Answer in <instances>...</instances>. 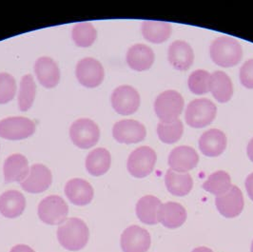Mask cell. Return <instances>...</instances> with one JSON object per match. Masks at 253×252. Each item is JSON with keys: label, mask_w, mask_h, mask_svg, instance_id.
<instances>
[{"label": "cell", "mask_w": 253, "mask_h": 252, "mask_svg": "<svg viewBox=\"0 0 253 252\" xmlns=\"http://www.w3.org/2000/svg\"><path fill=\"white\" fill-rule=\"evenodd\" d=\"M89 227L79 218H70L57 229V240L60 245L70 252L84 249L89 241Z\"/></svg>", "instance_id": "1"}, {"label": "cell", "mask_w": 253, "mask_h": 252, "mask_svg": "<svg viewBox=\"0 0 253 252\" xmlns=\"http://www.w3.org/2000/svg\"><path fill=\"white\" fill-rule=\"evenodd\" d=\"M212 61L223 68L234 67L240 63L243 57V49L240 43L229 37L216 38L210 47Z\"/></svg>", "instance_id": "2"}, {"label": "cell", "mask_w": 253, "mask_h": 252, "mask_svg": "<svg viewBox=\"0 0 253 252\" xmlns=\"http://www.w3.org/2000/svg\"><path fill=\"white\" fill-rule=\"evenodd\" d=\"M183 110V96L173 89L160 93L154 102V111L161 123H172L176 121Z\"/></svg>", "instance_id": "3"}, {"label": "cell", "mask_w": 253, "mask_h": 252, "mask_svg": "<svg viewBox=\"0 0 253 252\" xmlns=\"http://www.w3.org/2000/svg\"><path fill=\"white\" fill-rule=\"evenodd\" d=\"M217 108L215 104L207 98L191 101L186 110V122L194 128L209 126L215 119Z\"/></svg>", "instance_id": "4"}, {"label": "cell", "mask_w": 253, "mask_h": 252, "mask_svg": "<svg viewBox=\"0 0 253 252\" xmlns=\"http://www.w3.org/2000/svg\"><path fill=\"white\" fill-rule=\"evenodd\" d=\"M70 136L77 148L87 150L95 146L99 141L100 129L92 120L82 118L72 124Z\"/></svg>", "instance_id": "5"}, {"label": "cell", "mask_w": 253, "mask_h": 252, "mask_svg": "<svg viewBox=\"0 0 253 252\" xmlns=\"http://www.w3.org/2000/svg\"><path fill=\"white\" fill-rule=\"evenodd\" d=\"M69 207L62 197L50 195L44 198L38 206V216L40 220L51 226L61 225L67 219Z\"/></svg>", "instance_id": "6"}, {"label": "cell", "mask_w": 253, "mask_h": 252, "mask_svg": "<svg viewBox=\"0 0 253 252\" xmlns=\"http://www.w3.org/2000/svg\"><path fill=\"white\" fill-rule=\"evenodd\" d=\"M157 161L156 152L151 147L143 146L132 151L127 159L126 168L135 178L150 175Z\"/></svg>", "instance_id": "7"}, {"label": "cell", "mask_w": 253, "mask_h": 252, "mask_svg": "<svg viewBox=\"0 0 253 252\" xmlns=\"http://www.w3.org/2000/svg\"><path fill=\"white\" fill-rule=\"evenodd\" d=\"M36 131V124L33 120L13 116L0 121V137L7 140H22L29 138Z\"/></svg>", "instance_id": "8"}, {"label": "cell", "mask_w": 253, "mask_h": 252, "mask_svg": "<svg viewBox=\"0 0 253 252\" xmlns=\"http://www.w3.org/2000/svg\"><path fill=\"white\" fill-rule=\"evenodd\" d=\"M76 78L81 85L92 88L101 85L105 71L102 64L91 57L81 59L76 66Z\"/></svg>", "instance_id": "9"}, {"label": "cell", "mask_w": 253, "mask_h": 252, "mask_svg": "<svg viewBox=\"0 0 253 252\" xmlns=\"http://www.w3.org/2000/svg\"><path fill=\"white\" fill-rule=\"evenodd\" d=\"M112 106L117 114L121 115L133 114L139 109V93L131 86H120L115 88L112 94Z\"/></svg>", "instance_id": "10"}, {"label": "cell", "mask_w": 253, "mask_h": 252, "mask_svg": "<svg viewBox=\"0 0 253 252\" xmlns=\"http://www.w3.org/2000/svg\"><path fill=\"white\" fill-rule=\"evenodd\" d=\"M149 231L139 226H130L123 231L120 245L123 252H147L151 248Z\"/></svg>", "instance_id": "11"}, {"label": "cell", "mask_w": 253, "mask_h": 252, "mask_svg": "<svg viewBox=\"0 0 253 252\" xmlns=\"http://www.w3.org/2000/svg\"><path fill=\"white\" fill-rule=\"evenodd\" d=\"M113 135L118 143L136 144L145 139L147 130L145 126L138 121L126 119L114 124Z\"/></svg>", "instance_id": "12"}, {"label": "cell", "mask_w": 253, "mask_h": 252, "mask_svg": "<svg viewBox=\"0 0 253 252\" xmlns=\"http://www.w3.org/2000/svg\"><path fill=\"white\" fill-rule=\"evenodd\" d=\"M215 205L220 214L226 218L239 216L245 205L241 189L236 186H232L228 192L216 197Z\"/></svg>", "instance_id": "13"}, {"label": "cell", "mask_w": 253, "mask_h": 252, "mask_svg": "<svg viewBox=\"0 0 253 252\" xmlns=\"http://www.w3.org/2000/svg\"><path fill=\"white\" fill-rule=\"evenodd\" d=\"M168 162L170 169L180 173H188L197 167L199 156L196 151L189 146H180L169 153Z\"/></svg>", "instance_id": "14"}, {"label": "cell", "mask_w": 253, "mask_h": 252, "mask_svg": "<svg viewBox=\"0 0 253 252\" xmlns=\"http://www.w3.org/2000/svg\"><path fill=\"white\" fill-rule=\"evenodd\" d=\"M52 175L51 170L44 165H33L30 173L20 183L21 188L30 193H41L51 187Z\"/></svg>", "instance_id": "15"}, {"label": "cell", "mask_w": 253, "mask_h": 252, "mask_svg": "<svg viewBox=\"0 0 253 252\" xmlns=\"http://www.w3.org/2000/svg\"><path fill=\"white\" fill-rule=\"evenodd\" d=\"M188 213L186 209L175 202H167L161 204L157 220L165 227L174 229L183 226L187 221Z\"/></svg>", "instance_id": "16"}, {"label": "cell", "mask_w": 253, "mask_h": 252, "mask_svg": "<svg viewBox=\"0 0 253 252\" xmlns=\"http://www.w3.org/2000/svg\"><path fill=\"white\" fill-rule=\"evenodd\" d=\"M168 59L175 70L188 71L194 61L193 50L186 41H174L169 47Z\"/></svg>", "instance_id": "17"}, {"label": "cell", "mask_w": 253, "mask_h": 252, "mask_svg": "<svg viewBox=\"0 0 253 252\" xmlns=\"http://www.w3.org/2000/svg\"><path fill=\"white\" fill-rule=\"evenodd\" d=\"M226 134L217 128L205 131L199 139V149L208 157H217L221 155L227 148Z\"/></svg>", "instance_id": "18"}, {"label": "cell", "mask_w": 253, "mask_h": 252, "mask_svg": "<svg viewBox=\"0 0 253 252\" xmlns=\"http://www.w3.org/2000/svg\"><path fill=\"white\" fill-rule=\"evenodd\" d=\"M3 172L5 183H22L30 173L27 158L20 153L10 155L4 162Z\"/></svg>", "instance_id": "19"}, {"label": "cell", "mask_w": 253, "mask_h": 252, "mask_svg": "<svg viewBox=\"0 0 253 252\" xmlns=\"http://www.w3.org/2000/svg\"><path fill=\"white\" fill-rule=\"evenodd\" d=\"M65 194L76 206H87L93 199V189L86 180L76 178L70 180L65 186Z\"/></svg>", "instance_id": "20"}, {"label": "cell", "mask_w": 253, "mask_h": 252, "mask_svg": "<svg viewBox=\"0 0 253 252\" xmlns=\"http://www.w3.org/2000/svg\"><path fill=\"white\" fill-rule=\"evenodd\" d=\"M35 73L40 84L45 88H54L59 83V68L55 61L50 57L43 56L38 58L35 64Z\"/></svg>", "instance_id": "21"}, {"label": "cell", "mask_w": 253, "mask_h": 252, "mask_svg": "<svg viewBox=\"0 0 253 252\" xmlns=\"http://www.w3.org/2000/svg\"><path fill=\"white\" fill-rule=\"evenodd\" d=\"M154 58L153 50L144 44H135L126 52V63L130 69L137 72H144L151 69Z\"/></svg>", "instance_id": "22"}, {"label": "cell", "mask_w": 253, "mask_h": 252, "mask_svg": "<svg viewBox=\"0 0 253 252\" xmlns=\"http://www.w3.org/2000/svg\"><path fill=\"white\" fill-rule=\"evenodd\" d=\"M25 208V197L17 190H7L0 195V213L6 218L19 217Z\"/></svg>", "instance_id": "23"}, {"label": "cell", "mask_w": 253, "mask_h": 252, "mask_svg": "<svg viewBox=\"0 0 253 252\" xmlns=\"http://www.w3.org/2000/svg\"><path fill=\"white\" fill-rule=\"evenodd\" d=\"M165 184L169 192L178 197L188 195L193 188V180L190 173H180L170 168L167 170Z\"/></svg>", "instance_id": "24"}, {"label": "cell", "mask_w": 253, "mask_h": 252, "mask_svg": "<svg viewBox=\"0 0 253 252\" xmlns=\"http://www.w3.org/2000/svg\"><path fill=\"white\" fill-rule=\"evenodd\" d=\"M210 91L220 103H227L233 95V85L229 76L221 71L211 75Z\"/></svg>", "instance_id": "25"}, {"label": "cell", "mask_w": 253, "mask_h": 252, "mask_svg": "<svg viewBox=\"0 0 253 252\" xmlns=\"http://www.w3.org/2000/svg\"><path fill=\"white\" fill-rule=\"evenodd\" d=\"M112 156L108 150L98 148L90 151L86 158V168L93 176L104 175L111 168Z\"/></svg>", "instance_id": "26"}, {"label": "cell", "mask_w": 253, "mask_h": 252, "mask_svg": "<svg viewBox=\"0 0 253 252\" xmlns=\"http://www.w3.org/2000/svg\"><path fill=\"white\" fill-rule=\"evenodd\" d=\"M161 201L152 195H146L139 199L136 204L135 211L140 221L143 224L153 226L158 224L157 214Z\"/></svg>", "instance_id": "27"}, {"label": "cell", "mask_w": 253, "mask_h": 252, "mask_svg": "<svg viewBox=\"0 0 253 252\" xmlns=\"http://www.w3.org/2000/svg\"><path fill=\"white\" fill-rule=\"evenodd\" d=\"M172 27L169 23L162 21L146 20L142 23V35L144 38L154 44L167 41L171 36Z\"/></svg>", "instance_id": "28"}, {"label": "cell", "mask_w": 253, "mask_h": 252, "mask_svg": "<svg viewBox=\"0 0 253 252\" xmlns=\"http://www.w3.org/2000/svg\"><path fill=\"white\" fill-rule=\"evenodd\" d=\"M231 187V178L228 172L224 170H218L211 174L203 184V189L216 195V197L228 192Z\"/></svg>", "instance_id": "29"}, {"label": "cell", "mask_w": 253, "mask_h": 252, "mask_svg": "<svg viewBox=\"0 0 253 252\" xmlns=\"http://www.w3.org/2000/svg\"><path fill=\"white\" fill-rule=\"evenodd\" d=\"M37 93V86L32 75L22 77L18 93V107L21 112H27L34 104Z\"/></svg>", "instance_id": "30"}, {"label": "cell", "mask_w": 253, "mask_h": 252, "mask_svg": "<svg viewBox=\"0 0 253 252\" xmlns=\"http://www.w3.org/2000/svg\"><path fill=\"white\" fill-rule=\"evenodd\" d=\"M72 38L76 46L87 48L94 43L97 38V32L91 23H77L73 28Z\"/></svg>", "instance_id": "31"}, {"label": "cell", "mask_w": 253, "mask_h": 252, "mask_svg": "<svg viewBox=\"0 0 253 252\" xmlns=\"http://www.w3.org/2000/svg\"><path fill=\"white\" fill-rule=\"evenodd\" d=\"M184 126L181 120L172 123H159L157 126V134L165 144H174L182 137Z\"/></svg>", "instance_id": "32"}, {"label": "cell", "mask_w": 253, "mask_h": 252, "mask_svg": "<svg viewBox=\"0 0 253 252\" xmlns=\"http://www.w3.org/2000/svg\"><path fill=\"white\" fill-rule=\"evenodd\" d=\"M210 80L211 75L209 72L205 70H196L189 77V88L194 94H206L210 91Z\"/></svg>", "instance_id": "33"}, {"label": "cell", "mask_w": 253, "mask_h": 252, "mask_svg": "<svg viewBox=\"0 0 253 252\" xmlns=\"http://www.w3.org/2000/svg\"><path fill=\"white\" fill-rule=\"evenodd\" d=\"M16 92V82L13 76L0 74V104H7L12 101Z\"/></svg>", "instance_id": "34"}, {"label": "cell", "mask_w": 253, "mask_h": 252, "mask_svg": "<svg viewBox=\"0 0 253 252\" xmlns=\"http://www.w3.org/2000/svg\"><path fill=\"white\" fill-rule=\"evenodd\" d=\"M240 81L247 88H253V59L243 64L240 70Z\"/></svg>", "instance_id": "35"}, {"label": "cell", "mask_w": 253, "mask_h": 252, "mask_svg": "<svg viewBox=\"0 0 253 252\" xmlns=\"http://www.w3.org/2000/svg\"><path fill=\"white\" fill-rule=\"evenodd\" d=\"M245 186H246V189H247L249 197L253 201V172L247 177Z\"/></svg>", "instance_id": "36"}, {"label": "cell", "mask_w": 253, "mask_h": 252, "mask_svg": "<svg viewBox=\"0 0 253 252\" xmlns=\"http://www.w3.org/2000/svg\"><path fill=\"white\" fill-rule=\"evenodd\" d=\"M10 252H35V251L26 245H17L13 247Z\"/></svg>", "instance_id": "37"}, {"label": "cell", "mask_w": 253, "mask_h": 252, "mask_svg": "<svg viewBox=\"0 0 253 252\" xmlns=\"http://www.w3.org/2000/svg\"><path fill=\"white\" fill-rule=\"evenodd\" d=\"M247 152H248L249 158L251 159L252 162H253V138L250 141V143H249V145H248Z\"/></svg>", "instance_id": "38"}, {"label": "cell", "mask_w": 253, "mask_h": 252, "mask_svg": "<svg viewBox=\"0 0 253 252\" xmlns=\"http://www.w3.org/2000/svg\"><path fill=\"white\" fill-rule=\"evenodd\" d=\"M191 252H213L211 249L209 248H206V247H199V248H196L194 249Z\"/></svg>", "instance_id": "39"}, {"label": "cell", "mask_w": 253, "mask_h": 252, "mask_svg": "<svg viewBox=\"0 0 253 252\" xmlns=\"http://www.w3.org/2000/svg\"><path fill=\"white\" fill-rule=\"evenodd\" d=\"M251 252H253V241L252 243V248H251Z\"/></svg>", "instance_id": "40"}]
</instances>
